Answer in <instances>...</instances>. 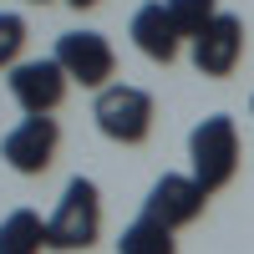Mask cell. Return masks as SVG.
I'll return each mask as SVG.
<instances>
[{"mask_svg": "<svg viewBox=\"0 0 254 254\" xmlns=\"http://www.w3.org/2000/svg\"><path fill=\"white\" fill-rule=\"evenodd\" d=\"M188 163H193V183L203 193H219L224 183H234V173H239V132H234V117L229 112L203 117L188 132Z\"/></svg>", "mask_w": 254, "mask_h": 254, "instance_id": "1", "label": "cell"}, {"mask_svg": "<svg viewBox=\"0 0 254 254\" xmlns=\"http://www.w3.org/2000/svg\"><path fill=\"white\" fill-rule=\"evenodd\" d=\"M102 234V193L92 178H71L61 188V203L56 214L46 219V249H61V254H76V249H92Z\"/></svg>", "mask_w": 254, "mask_h": 254, "instance_id": "2", "label": "cell"}, {"mask_svg": "<svg viewBox=\"0 0 254 254\" xmlns=\"http://www.w3.org/2000/svg\"><path fill=\"white\" fill-rule=\"evenodd\" d=\"M92 117H97V132H102V137H112V142H122V147H137L147 132H153V97H147L142 87L112 81L107 92H97Z\"/></svg>", "mask_w": 254, "mask_h": 254, "instance_id": "3", "label": "cell"}, {"mask_svg": "<svg viewBox=\"0 0 254 254\" xmlns=\"http://www.w3.org/2000/svg\"><path fill=\"white\" fill-rule=\"evenodd\" d=\"M61 71H66V81H76V87H92V92H107L112 87V71H117V56H112V41L102 31H66L56 36V51Z\"/></svg>", "mask_w": 254, "mask_h": 254, "instance_id": "4", "label": "cell"}, {"mask_svg": "<svg viewBox=\"0 0 254 254\" xmlns=\"http://www.w3.org/2000/svg\"><path fill=\"white\" fill-rule=\"evenodd\" d=\"M10 97L15 107L26 117H51L61 107V97H66V71H61L56 56H36V61H20V66H10Z\"/></svg>", "mask_w": 254, "mask_h": 254, "instance_id": "5", "label": "cell"}, {"mask_svg": "<svg viewBox=\"0 0 254 254\" xmlns=\"http://www.w3.org/2000/svg\"><path fill=\"white\" fill-rule=\"evenodd\" d=\"M56 142H61L56 117H20L10 132L0 137V158H5L20 178H36V173H46V168H51Z\"/></svg>", "mask_w": 254, "mask_h": 254, "instance_id": "6", "label": "cell"}, {"mask_svg": "<svg viewBox=\"0 0 254 254\" xmlns=\"http://www.w3.org/2000/svg\"><path fill=\"white\" fill-rule=\"evenodd\" d=\"M239 56H244V20L229 15V10H219V20L198 41H188V61H193V71L198 76H214V81L234 76Z\"/></svg>", "mask_w": 254, "mask_h": 254, "instance_id": "7", "label": "cell"}, {"mask_svg": "<svg viewBox=\"0 0 254 254\" xmlns=\"http://www.w3.org/2000/svg\"><path fill=\"white\" fill-rule=\"evenodd\" d=\"M203 203H208V193L193 183V173H163L142 198V219H153L163 229H183L203 214Z\"/></svg>", "mask_w": 254, "mask_h": 254, "instance_id": "8", "label": "cell"}, {"mask_svg": "<svg viewBox=\"0 0 254 254\" xmlns=\"http://www.w3.org/2000/svg\"><path fill=\"white\" fill-rule=\"evenodd\" d=\"M127 36H132V46H137L147 61H158V66L178 61L183 36L173 31V20H168L163 0H147V5H137V10H132V26H127Z\"/></svg>", "mask_w": 254, "mask_h": 254, "instance_id": "9", "label": "cell"}, {"mask_svg": "<svg viewBox=\"0 0 254 254\" xmlns=\"http://www.w3.org/2000/svg\"><path fill=\"white\" fill-rule=\"evenodd\" d=\"M46 249V219L36 208H15L0 219V254H41Z\"/></svg>", "mask_w": 254, "mask_h": 254, "instance_id": "10", "label": "cell"}, {"mask_svg": "<svg viewBox=\"0 0 254 254\" xmlns=\"http://www.w3.org/2000/svg\"><path fill=\"white\" fill-rule=\"evenodd\" d=\"M117 254H178V239L173 229H163L153 219H132L117 234Z\"/></svg>", "mask_w": 254, "mask_h": 254, "instance_id": "11", "label": "cell"}, {"mask_svg": "<svg viewBox=\"0 0 254 254\" xmlns=\"http://www.w3.org/2000/svg\"><path fill=\"white\" fill-rule=\"evenodd\" d=\"M163 10H168V20H173V31L183 41H198L219 20V0H163Z\"/></svg>", "mask_w": 254, "mask_h": 254, "instance_id": "12", "label": "cell"}, {"mask_svg": "<svg viewBox=\"0 0 254 254\" xmlns=\"http://www.w3.org/2000/svg\"><path fill=\"white\" fill-rule=\"evenodd\" d=\"M26 15H15V10H0V71H10L20 66V51H26Z\"/></svg>", "mask_w": 254, "mask_h": 254, "instance_id": "13", "label": "cell"}, {"mask_svg": "<svg viewBox=\"0 0 254 254\" xmlns=\"http://www.w3.org/2000/svg\"><path fill=\"white\" fill-rule=\"evenodd\" d=\"M66 5H76V10H92V5H97V0H66Z\"/></svg>", "mask_w": 254, "mask_h": 254, "instance_id": "14", "label": "cell"}, {"mask_svg": "<svg viewBox=\"0 0 254 254\" xmlns=\"http://www.w3.org/2000/svg\"><path fill=\"white\" fill-rule=\"evenodd\" d=\"M249 117H254V97H249Z\"/></svg>", "mask_w": 254, "mask_h": 254, "instance_id": "15", "label": "cell"}, {"mask_svg": "<svg viewBox=\"0 0 254 254\" xmlns=\"http://www.w3.org/2000/svg\"><path fill=\"white\" fill-rule=\"evenodd\" d=\"M31 5H46V0H31Z\"/></svg>", "mask_w": 254, "mask_h": 254, "instance_id": "16", "label": "cell"}]
</instances>
